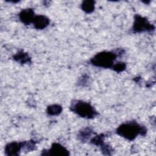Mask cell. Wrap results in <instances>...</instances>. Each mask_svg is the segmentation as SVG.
<instances>
[{"label":"cell","mask_w":156,"mask_h":156,"mask_svg":"<svg viewBox=\"0 0 156 156\" xmlns=\"http://www.w3.org/2000/svg\"><path fill=\"white\" fill-rule=\"evenodd\" d=\"M126 68V64L124 62H118L116 64H114L112 66V68L114 71L118 73H120L125 70Z\"/></svg>","instance_id":"obj_15"},{"label":"cell","mask_w":156,"mask_h":156,"mask_svg":"<svg viewBox=\"0 0 156 156\" xmlns=\"http://www.w3.org/2000/svg\"><path fill=\"white\" fill-rule=\"evenodd\" d=\"M116 133L121 136L132 141L138 135L144 136L147 129L135 121H129L121 124L116 129Z\"/></svg>","instance_id":"obj_1"},{"label":"cell","mask_w":156,"mask_h":156,"mask_svg":"<svg viewBox=\"0 0 156 156\" xmlns=\"http://www.w3.org/2000/svg\"><path fill=\"white\" fill-rule=\"evenodd\" d=\"M70 108L73 112L85 118L91 119L98 114L91 104L82 101H74L71 104Z\"/></svg>","instance_id":"obj_3"},{"label":"cell","mask_w":156,"mask_h":156,"mask_svg":"<svg viewBox=\"0 0 156 156\" xmlns=\"http://www.w3.org/2000/svg\"><path fill=\"white\" fill-rule=\"evenodd\" d=\"M115 52L102 51L96 54L90 60L92 65L101 68H110L114 65V60L117 57Z\"/></svg>","instance_id":"obj_2"},{"label":"cell","mask_w":156,"mask_h":156,"mask_svg":"<svg viewBox=\"0 0 156 156\" xmlns=\"http://www.w3.org/2000/svg\"><path fill=\"white\" fill-rule=\"evenodd\" d=\"M105 135L104 134H100L98 135H96L94 137H93L92 139H91L90 142L91 144H94L96 146H101L104 144V140L105 138Z\"/></svg>","instance_id":"obj_13"},{"label":"cell","mask_w":156,"mask_h":156,"mask_svg":"<svg viewBox=\"0 0 156 156\" xmlns=\"http://www.w3.org/2000/svg\"><path fill=\"white\" fill-rule=\"evenodd\" d=\"M13 58L15 61L21 64L26 63L30 62V57L29 56L28 54L23 51L18 52L15 55H13Z\"/></svg>","instance_id":"obj_9"},{"label":"cell","mask_w":156,"mask_h":156,"mask_svg":"<svg viewBox=\"0 0 156 156\" xmlns=\"http://www.w3.org/2000/svg\"><path fill=\"white\" fill-rule=\"evenodd\" d=\"M35 147V141H34L32 140H30L28 141H24L23 148L25 149L27 152H30L31 151L34 150Z\"/></svg>","instance_id":"obj_14"},{"label":"cell","mask_w":156,"mask_h":156,"mask_svg":"<svg viewBox=\"0 0 156 156\" xmlns=\"http://www.w3.org/2000/svg\"><path fill=\"white\" fill-rule=\"evenodd\" d=\"M32 23L36 29L41 30L46 28L49 24V20L44 15H37L35 16Z\"/></svg>","instance_id":"obj_8"},{"label":"cell","mask_w":156,"mask_h":156,"mask_svg":"<svg viewBox=\"0 0 156 156\" xmlns=\"http://www.w3.org/2000/svg\"><path fill=\"white\" fill-rule=\"evenodd\" d=\"M41 155H57L67 156L69 155L68 150L59 143H54L52 144L51 147L48 150H43Z\"/></svg>","instance_id":"obj_5"},{"label":"cell","mask_w":156,"mask_h":156,"mask_svg":"<svg viewBox=\"0 0 156 156\" xmlns=\"http://www.w3.org/2000/svg\"><path fill=\"white\" fill-rule=\"evenodd\" d=\"M94 4L95 2L94 1L86 0L82 2L81 7L82 9L87 13H90L93 12L94 10Z\"/></svg>","instance_id":"obj_11"},{"label":"cell","mask_w":156,"mask_h":156,"mask_svg":"<svg viewBox=\"0 0 156 156\" xmlns=\"http://www.w3.org/2000/svg\"><path fill=\"white\" fill-rule=\"evenodd\" d=\"M34 17V11L33 9L30 8L22 10L19 14V18L20 21L26 25H29L32 23Z\"/></svg>","instance_id":"obj_7"},{"label":"cell","mask_w":156,"mask_h":156,"mask_svg":"<svg viewBox=\"0 0 156 156\" xmlns=\"http://www.w3.org/2000/svg\"><path fill=\"white\" fill-rule=\"evenodd\" d=\"M155 29L154 25L151 24L146 18L140 15H136L134 18L132 30L135 33H141L146 31H152Z\"/></svg>","instance_id":"obj_4"},{"label":"cell","mask_w":156,"mask_h":156,"mask_svg":"<svg viewBox=\"0 0 156 156\" xmlns=\"http://www.w3.org/2000/svg\"><path fill=\"white\" fill-rule=\"evenodd\" d=\"M92 134H93V131L92 129L90 127H86L80 130L77 136L79 140L82 142H84L88 140L91 137Z\"/></svg>","instance_id":"obj_10"},{"label":"cell","mask_w":156,"mask_h":156,"mask_svg":"<svg viewBox=\"0 0 156 156\" xmlns=\"http://www.w3.org/2000/svg\"><path fill=\"white\" fill-rule=\"evenodd\" d=\"M23 142H11L5 147V153L8 156L18 155L20 151L23 147Z\"/></svg>","instance_id":"obj_6"},{"label":"cell","mask_w":156,"mask_h":156,"mask_svg":"<svg viewBox=\"0 0 156 156\" xmlns=\"http://www.w3.org/2000/svg\"><path fill=\"white\" fill-rule=\"evenodd\" d=\"M101 149L104 155H111L112 149L108 144L104 143L101 146Z\"/></svg>","instance_id":"obj_16"},{"label":"cell","mask_w":156,"mask_h":156,"mask_svg":"<svg viewBox=\"0 0 156 156\" xmlns=\"http://www.w3.org/2000/svg\"><path fill=\"white\" fill-rule=\"evenodd\" d=\"M62 111V107L58 104H52L48 107L47 113L51 116L58 115Z\"/></svg>","instance_id":"obj_12"}]
</instances>
